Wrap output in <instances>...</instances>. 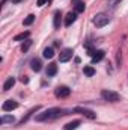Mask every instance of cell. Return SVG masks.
<instances>
[{
  "label": "cell",
  "mask_w": 128,
  "mask_h": 130,
  "mask_svg": "<svg viewBox=\"0 0 128 130\" xmlns=\"http://www.w3.org/2000/svg\"><path fill=\"white\" fill-rule=\"evenodd\" d=\"M69 94H71V89H69L68 86H59V88H56V91H54V95L57 98H66Z\"/></svg>",
  "instance_id": "cell-5"
},
{
  "label": "cell",
  "mask_w": 128,
  "mask_h": 130,
  "mask_svg": "<svg viewBox=\"0 0 128 130\" xmlns=\"http://www.w3.org/2000/svg\"><path fill=\"white\" fill-rule=\"evenodd\" d=\"M48 3H51V0H48Z\"/></svg>",
  "instance_id": "cell-25"
},
{
  "label": "cell",
  "mask_w": 128,
  "mask_h": 130,
  "mask_svg": "<svg viewBox=\"0 0 128 130\" xmlns=\"http://www.w3.org/2000/svg\"><path fill=\"white\" fill-rule=\"evenodd\" d=\"M78 126H80V121H77V120H75V121H71V123H68V124L65 126V130H75Z\"/></svg>",
  "instance_id": "cell-16"
},
{
  "label": "cell",
  "mask_w": 128,
  "mask_h": 130,
  "mask_svg": "<svg viewBox=\"0 0 128 130\" xmlns=\"http://www.w3.org/2000/svg\"><path fill=\"white\" fill-rule=\"evenodd\" d=\"M30 45H32V41H30V39H27V41L21 45V52H23V53H26V52L30 48Z\"/></svg>",
  "instance_id": "cell-21"
},
{
  "label": "cell",
  "mask_w": 128,
  "mask_h": 130,
  "mask_svg": "<svg viewBox=\"0 0 128 130\" xmlns=\"http://www.w3.org/2000/svg\"><path fill=\"white\" fill-rule=\"evenodd\" d=\"M56 73H57V65L56 64H50L48 67H47V76H48V77L54 76Z\"/></svg>",
  "instance_id": "cell-15"
},
{
  "label": "cell",
  "mask_w": 128,
  "mask_h": 130,
  "mask_svg": "<svg viewBox=\"0 0 128 130\" xmlns=\"http://www.w3.org/2000/svg\"><path fill=\"white\" fill-rule=\"evenodd\" d=\"M71 58H72V50L71 48H65V50L60 52V55H59V61L60 62H68Z\"/></svg>",
  "instance_id": "cell-7"
},
{
  "label": "cell",
  "mask_w": 128,
  "mask_h": 130,
  "mask_svg": "<svg viewBox=\"0 0 128 130\" xmlns=\"http://www.w3.org/2000/svg\"><path fill=\"white\" fill-rule=\"evenodd\" d=\"M15 121V118L14 117H11V115H3L2 118H0V123L2 124H6V123H14Z\"/></svg>",
  "instance_id": "cell-18"
},
{
  "label": "cell",
  "mask_w": 128,
  "mask_h": 130,
  "mask_svg": "<svg viewBox=\"0 0 128 130\" xmlns=\"http://www.w3.org/2000/svg\"><path fill=\"white\" fill-rule=\"evenodd\" d=\"M83 73H84V76H88V77H92V76L95 74V70H94V67H91V65H88V67H84V70H83Z\"/></svg>",
  "instance_id": "cell-17"
},
{
  "label": "cell",
  "mask_w": 128,
  "mask_h": 130,
  "mask_svg": "<svg viewBox=\"0 0 128 130\" xmlns=\"http://www.w3.org/2000/svg\"><path fill=\"white\" fill-rule=\"evenodd\" d=\"M109 21H110V18L107 15H104V14H98V15L94 17V24L96 27H104V26L109 24Z\"/></svg>",
  "instance_id": "cell-3"
},
{
  "label": "cell",
  "mask_w": 128,
  "mask_h": 130,
  "mask_svg": "<svg viewBox=\"0 0 128 130\" xmlns=\"http://www.w3.org/2000/svg\"><path fill=\"white\" fill-rule=\"evenodd\" d=\"M33 21H35V15H33V14H30V15H27V17L24 18L23 24H24V26H30V24H32Z\"/></svg>",
  "instance_id": "cell-20"
},
{
  "label": "cell",
  "mask_w": 128,
  "mask_h": 130,
  "mask_svg": "<svg viewBox=\"0 0 128 130\" xmlns=\"http://www.w3.org/2000/svg\"><path fill=\"white\" fill-rule=\"evenodd\" d=\"M21 82H23V83H29V79L24 76V77H21Z\"/></svg>",
  "instance_id": "cell-23"
},
{
  "label": "cell",
  "mask_w": 128,
  "mask_h": 130,
  "mask_svg": "<svg viewBox=\"0 0 128 130\" xmlns=\"http://www.w3.org/2000/svg\"><path fill=\"white\" fill-rule=\"evenodd\" d=\"M29 36H30V32H23V33H20V35H17L14 38V41H23V39H27Z\"/></svg>",
  "instance_id": "cell-19"
},
{
  "label": "cell",
  "mask_w": 128,
  "mask_h": 130,
  "mask_svg": "<svg viewBox=\"0 0 128 130\" xmlns=\"http://www.w3.org/2000/svg\"><path fill=\"white\" fill-rule=\"evenodd\" d=\"M20 2H23V0H12V3H15V5H17V3H20Z\"/></svg>",
  "instance_id": "cell-24"
},
{
  "label": "cell",
  "mask_w": 128,
  "mask_h": 130,
  "mask_svg": "<svg viewBox=\"0 0 128 130\" xmlns=\"http://www.w3.org/2000/svg\"><path fill=\"white\" fill-rule=\"evenodd\" d=\"M17 107H18V103H17V101H14V100H6V101L3 103V106H2V109H3L5 112L14 110V109H17Z\"/></svg>",
  "instance_id": "cell-6"
},
{
  "label": "cell",
  "mask_w": 128,
  "mask_h": 130,
  "mask_svg": "<svg viewBox=\"0 0 128 130\" xmlns=\"http://www.w3.org/2000/svg\"><path fill=\"white\" fill-rule=\"evenodd\" d=\"M42 56H44L45 59H51V58L54 56V48H53V47H47V48H44Z\"/></svg>",
  "instance_id": "cell-12"
},
{
  "label": "cell",
  "mask_w": 128,
  "mask_h": 130,
  "mask_svg": "<svg viewBox=\"0 0 128 130\" xmlns=\"http://www.w3.org/2000/svg\"><path fill=\"white\" fill-rule=\"evenodd\" d=\"M30 67H32L33 71H41V68H42V64H41V61L39 59H32V62H30Z\"/></svg>",
  "instance_id": "cell-14"
},
{
  "label": "cell",
  "mask_w": 128,
  "mask_h": 130,
  "mask_svg": "<svg viewBox=\"0 0 128 130\" xmlns=\"http://www.w3.org/2000/svg\"><path fill=\"white\" fill-rule=\"evenodd\" d=\"M101 97L104 98L105 101H110V103H115V101H119L121 95L115 91H110V89H102L101 91Z\"/></svg>",
  "instance_id": "cell-2"
},
{
  "label": "cell",
  "mask_w": 128,
  "mask_h": 130,
  "mask_svg": "<svg viewBox=\"0 0 128 130\" xmlns=\"http://www.w3.org/2000/svg\"><path fill=\"white\" fill-rule=\"evenodd\" d=\"M77 18V12H69L66 17H65V26H71Z\"/></svg>",
  "instance_id": "cell-11"
},
{
  "label": "cell",
  "mask_w": 128,
  "mask_h": 130,
  "mask_svg": "<svg viewBox=\"0 0 128 130\" xmlns=\"http://www.w3.org/2000/svg\"><path fill=\"white\" fill-rule=\"evenodd\" d=\"M72 5H74V9H75V12L77 14H80V12H84V3L81 2V0H72Z\"/></svg>",
  "instance_id": "cell-8"
},
{
  "label": "cell",
  "mask_w": 128,
  "mask_h": 130,
  "mask_svg": "<svg viewBox=\"0 0 128 130\" xmlns=\"http://www.w3.org/2000/svg\"><path fill=\"white\" fill-rule=\"evenodd\" d=\"M47 2H48V0H38V2H36V5H38V6H42V5H45Z\"/></svg>",
  "instance_id": "cell-22"
},
{
  "label": "cell",
  "mask_w": 128,
  "mask_h": 130,
  "mask_svg": "<svg viewBox=\"0 0 128 130\" xmlns=\"http://www.w3.org/2000/svg\"><path fill=\"white\" fill-rule=\"evenodd\" d=\"M14 85H15V77H9V79L5 82V85H3V91H9Z\"/></svg>",
  "instance_id": "cell-13"
},
{
  "label": "cell",
  "mask_w": 128,
  "mask_h": 130,
  "mask_svg": "<svg viewBox=\"0 0 128 130\" xmlns=\"http://www.w3.org/2000/svg\"><path fill=\"white\" fill-rule=\"evenodd\" d=\"M60 21H62V14H60V11H56L54 12V20H53L54 29H60Z\"/></svg>",
  "instance_id": "cell-10"
},
{
  "label": "cell",
  "mask_w": 128,
  "mask_h": 130,
  "mask_svg": "<svg viewBox=\"0 0 128 130\" xmlns=\"http://www.w3.org/2000/svg\"><path fill=\"white\" fill-rule=\"evenodd\" d=\"M62 115H66L63 109H59V107H53V109H48L39 115H36V121H48V120H54V118H59Z\"/></svg>",
  "instance_id": "cell-1"
},
{
  "label": "cell",
  "mask_w": 128,
  "mask_h": 130,
  "mask_svg": "<svg viewBox=\"0 0 128 130\" xmlns=\"http://www.w3.org/2000/svg\"><path fill=\"white\" fill-rule=\"evenodd\" d=\"M104 56H105V52H104V50H95L94 55H92V62H94V64H95V62H99Z\"/></svg>",
  "instance_id": "cell-9"
},
{
  "label": "cell",
  "mask_w": 128,
  "mask_h": 130,
  "mask_svg": "<svg viewBox=\"0 0 128 130\" xmlns=\"http://www.w3.org/2000/svg\"><path fill=\"white\" fill-rule=\"evenodd\" d=\"M74 112H78V113H81V115H84L86 118H89V120H95L96 118V113L94 110H91V109H86V107H75L74 109Z\"/></svg>",
  "instance_id": "cell-4"
}]
</instances>
